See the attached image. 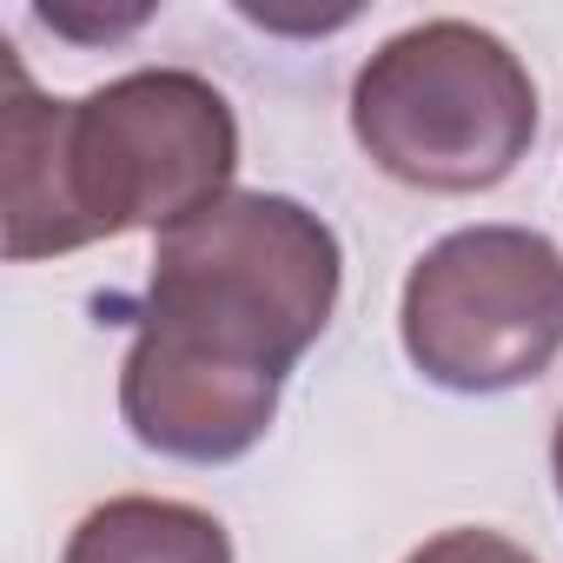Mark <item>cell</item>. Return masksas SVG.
Instances as JSON below:
<instances>
[{
	"label": "cell",
	"mask_w": 563,
	"mask_h": 563,
	"mask_svg": "<svg viewBox=\"0 0 563 563\" xmlns=\"http://www.w3.org/2000/svg\"><path fill=\"white\" fill-rule=\"evenodd\" d=\"M239 120L179 67H140L87 100H41L14 67L8 93V258H54L120 232H173L225 199Z\"/></svg>",
	"instance_id": "6da1fadb"
},
{
	"label": "cell",
	"mask_w": 563,
	"mask_h": 563,
	"mask_svg": "<svg viewBox=\"0 0 563 563\" xmlns=\"http://www.w3.org/2000/svg\"><path fill=\"white\" fill-rule=\"evenodd\" d=\"M339 278V232L319 212L286 192H225L199 219L159 232L140 325L286 378L332 325Z\"/></svg>",
	"instance_id": "7a4b0ae2"
},
{
	"label": "cell",
	"mask_w": 563,
	"mask_h": 563,
	"mask_svg": "<svg viewBox=\"0 0 563 563\" xmlns=\"http://www.w3.org/2000/svg\"><path fill=\"white\" fill-rule=\"evenodd\" d=\"M352 133L372 166L405 186L484 192L530 153L537 87L497 34L471 21H424L365 60L352 87Z\"/></svg>",
	"instance_id": "3957f363"
},
{
	"label": "cell",
	"mask_w": 563,
	"mask_h": 563,
	"mask_svg": "<svg viewBox=\"0 0 563 563\" xmlns=\"http://www.w3.org/2000/svg\"><path fill=\"white\" fill-rule=\"evenodd\" d=\"M278 372H252V365H225L199 345H179L166 332L133 339L126 372H120V411L126 431L159 451V457H186V464H232L245 457L272 418H278Z\"/></svg>",
	"instance_id": "5b68a950"
},
{
	"label": "cell",
	"mask_w": 563,
	"mask_h": 563,
	"mask_svg": "<svg viewBox=\"0 0 563 563\" xmlns=\"http://www.w3.org/2000/svg\"><path fill=\"white\" fill-rule=\"evenodd\" d=\"M60 563H232V537L199 504L113 497L80 517Z\"/></svg>",
	"instance_id": "8992f818"
},
{
	"label": "cell",
	"mask_w": 563,
	"mask_h": 563,
	"mask_svg": "<svg viewBox=\"0 0 563 563\" xmlns=\"http://www.w3.org/2000/svg\"><path fill=\"white\" fill-rule=\"evenodd\" d=\"M398 332L444 391L530 385L563 352V252L530 225H464L411 265Z\"/></svg>",
	"instance_id": "277c9868"
},
{
	"label": "cell",
	"mask_w": 563,
	"mask_h": 563,
	"mask_svg": "<svg viewBox=\"0 0 563 563\" xmlns=\"http://www.w3.org/2000/svg\"><path fill=\"white\" fill-rule=\"evenodd\" d=\"M405 563H537V556L523 543L497 537V530H444L424 550H411Z\"/></svg>",
	"instance_id": "52a82bcc"
},
{
	"label": "cell",
	"mask_w": 563,
	"mask_h": 563,
	"mask_svg": "<svg viewBox=\"0 0 563 563\" xmlns=\"http://www.w3.org/2000/svg\"><path fill=\"white\" fill-rule=\"evenodd\" d=\"M550 471H556V497H563V418H556V438H550Z\"/></svg>",
	"instance_id": "ba28073f"
}]
</instances>
